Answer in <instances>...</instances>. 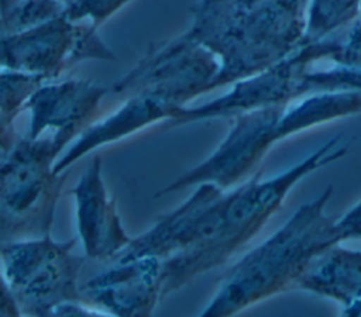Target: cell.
Returning <instances> with one entry per match:
<instances>
[{
  "mask_svg": "<svg viewBox=\"0 0 361 317\" xmlns=\"http://www.w3.org/2000/svg\"><path fill=\"white\" fill-rule=\"evenodd\" d=\"M345 154L347 145L336 135L271 178L257 173L228 190L213 186L190 220L180 251L162 262V297L224 265L264 228L299 182Z\"/></svg>",
  "mask_w": 361,
  "mask_h": 317,
  "instance_id": "1",
  "label": "cell"
},
{
  "mask_svg": "<svg viewBox=\"0 0 361 317\" xmlns=\"http://www.w3.org/2000/svg\"><path fill=\"white\" fill-rule=\"evenodd\" d=\"M309 0H200L182 34L220 68L209 92L281 62L305 42Z\"/></svg>",
  "mask_w": 361,
  "mask_h": 317,
  "instance_id": "2",
  "label": "cell"
},
{
  "mask_svg": "<svg viewBox=\"0 0 361 317\" xmlns=\"http://www.w3.org/2000/svg\"><path fill=\"white\" fill-rule=\"evenodd\" d=\"M331 196L333 187L327 186L300 204L271 237L243 255L224 273L199 316H234L258 302L296 289L313 258L338 244L334 234L336 218L326 213Z\"/></svg>",
  "mask_w": 361,
  "mask_h": 317,
  "instance_id": "3",
  "label": "cell"
},
{
  "mask_svg": "<svg viewBox=\"0 0 361 317\" xmlns=\"http://www.w3.org/2000/svg\"><path fill=\"white\" fill-rule=\"evenodd\" d=\"M61 154L52 135H24L0 163V245L51 234L68 175L54 170Z\"/></svg>",
  "mask_w": 361,
  "mask_h": 317,
  "instance_id": "4",
  "label": "cell"
},
{
  "mask_svg": "<svg viewBox=\"0 0 361 317\" xmlns=\"http://www.w3.org/2000/svg\"><path fill=\"white\" fill-rule=\"evenodd\" d=\"M78 238L56 241L51 234L0 245V265L21 316H52L80 300L79 276L86 256L73 252Z\"/></svg>",
  "mask_w": 361,
  "mask_h": 317,
  "instance_id": "5",
  "label": "cell"
},
{
  "mask_svg": "<svg viewBox=\"0 0 361 317\" xmlns=\"http://www.w3.org/2000/svg\"><path fill=\"white\" fill-rule=\"evenodd\" d=\"M97 30L61 13L23 30L0 31V68L54 80L85 61H116Z\"/></svg>",
  "mask_w": 361,
  "mask_h": 317,
  "instance_id": "6",
  "label": "cell"
},
{
  "mask_svg": "<svg viewBox=\"0 0 361 317\" xmlns=\"http://www.w3.org/2000/svg\"><path fill=\"white\" fill-rule=\"evenodd\" d=\"M340 41L322 39L303 42L295 52L271 68L237 80L231 89L200 106H185L162 128H175L192 123L234 117L269 106H289L302 97V82L310 66L337 52Z\"/></svg>",
  "mask_w": 361,
  "mask_h": 317,
  "instance_id": "7",
  "label": "cell"
},
{
  "mask_svg": "<svg viewBox=\"0 0 361 317\" xmlns=\"http://www.w3.org/2000/svg\"><path fill=\"white\" fill-rule=\"evenodd\" d=\"M286 108L288 106H269L234 116L228 132L213 152L161 189L157 196L202 183H212L224 190L240 185L275 144L292 137L283 120Z\"/></svg>",
  "mask_w": 361,
  "mask_h": 317,
  "instance_id": "8",
  "label": "cell"
},
{
  "mask_svg": "<svg viewBox=\"0 0 361 317\" xmlns=\"http://www.w3.org/2000/svg\"><path fill=\"white\" fill-rule=\"evenodd\" d=\"M219 68L213 52L180 34L154 44L133 69L113 83L111 92L123 99L148 94L173 107H185L209 92Z\"/></svg>",
  "mask_w": 361,
  "mask_h": 317,
  "instance_id": "9",
  "label": "cell"
},
{
  "mask_svg": "<svg viewBox=\"0 0 361 317\" xmlns=\"http://www.w3.org/2000/svg\"><path fill=\"white\" fill-rule=\"evenodd\" d=\"M107 87L85 79L44 82L28 99L25 108L30 124L28 138H39L51 131L55 142L65 148L97 120Z\"/></svg>",
  "mask_w": 361,
  "mask_h": 317,
  "instance_id": "10",
  "label": "cell"
},
{
  "mask_svg": "<svg viewBox=\"0 0 361 317\" xmlns=\"http://www.w3.org/2000/svg\"><path fill=\"white\" fill-rule=\"evenodd\" d=\"M162 262L155 256L110 261L80 283L82 299L106 316H149L164 300Z\"/></svg>",
  "mask_w": 361,
  "mask_h": 317,
  "instance_id": "11",
  "label": "cell"
},
{
  "mask_svg": "<svg viewBox=\"0 0 361 317\" xmlns=\"http://www.w3.org/2000/svg\"><path fill=\"white\" fill-rule=\"evenodd\" d=\"M75 201L76 231L86 259L110 262L131 241L110 196L100 156H93L71 189Z\"/></svg>",
  "mask_w": 361,
  "mask_h": 317,
  "instance_id": "12",
  "label": "cell"
},
{
  "mask_svg": "<svg viewBox=\"0 0 361 317\" xmlns=\"http://www.w3.org/2000/svg\"><path fill=\"white\" fill-rule=\"evenodd\" d=\"M182 107H173L148 94H133L106 117L86 127L58 156L54 170L68 173L69 168L96 149L137 135L152 125H162Z\"/></svg>",
  "mask_w": 361,
  "mask_h": 317,
  "instance_id": "13",
  "label": "cell"
},
{
  "mask_svg": "<svg viewBox=\"0 0 361 317\" xmlns=\"http://www.w3.org/2000/svg\"><path fill=\"white\" fill-rule=\"evenodd\" d=\"M296 289L348 304L361 299V251L334 244L313 258Z\"/></svg>",
  "mask_w": 361,
  "mask_h": 317,
  "instance_id": "14",
  "label": "cell"
},
{
  "mask_svg": "<svg viewBox=\"0 0 361 317\" xmlns=\"http://www.w3.org/2000/svg\"><path fill=\"white\" fill-rule=\"evenodd\" d=\"M361 13V0H309L305 42L326 39L351 24Z\"/></svg>",
  "mask_w": 361,
  "mask_h": 317,
  "instance_id": "15",
  "label": "cell"
},
{
  "mask_svg": "<svg viewBox=\"0 0 361 317\" xmlns=\"http://www.w3.org/2000/svg\"><path fill=\"white\" fill-rule=\"evenodd\" d=\"M44 82L47 79L37 75L0 68V113L16 120Z\"/></svg>",
  "mask_w": 361,
  "mask_h": 317,
  "instance_id": "16",
  "label": "cell"
},
{
  "mask_svg": "<svg viewBox=\"0 0 361 317\" xmlns=\"http://www.w3.org/2000/svg\"><path fill=\"white\" fill-rule=\"evenodd\" d=\"M323 92L361 93V69L334 65L327 70H309L302 82V97Z\"/></svg>",
  "mask_w": 361,
  "mask_h": 317,
  "instance_id": "17",
  "label": "cell"
},
{
  "mask_svg": "<svg viewBox=\"0 0 361 317\" xmlns=\"http://www.w3.org/2000/svg\"><path fill=\"white\" fill-rule=\"evenodd\" d=\"M131 0H72L63 13L72 21H86L99 28Z\"/></svg>",
  "mask_w": 361,
  "mask_h": 317,
  "instance_id": "18",
  "label": "cell"
},
{
  "mask_svg": "<svg viewBox=\"0 0 361 317\" xmlns=\"http://www.w3.org/2000/svg\"><path fill=\"white\" fill-rule=\"evenodd\" d=\"M331 61L334 65L361 69V20L351 27L347 38L340 41V46Z\"/></svg>",
  "mask_w": 361,
  "mask_h": 317,
  "instance_id": "19",
  "label": "cell"
},
{
  "mask_svg": "<svg viewBox=\"0 0 361 317\" xmlns=\"http://www.w3.org/2000/svg\"><path fill=\"white\" fill-rule=\"evenodd\" d=\"M334 234L338 244L350 240H361V200L334 220Z\"/></svg>",
  "mask_w": 361,
  "mask_h": 317,
  "instance_id": "20",
  "label": "cell"
},
{
  "mask_svg": "<svg viewBox=\"0 0 361 317\" xmlns=\"http://www.w3.org/2000/svg\"><path fill=\"white\" fill-rule=\"evenodd\" d=\"M0 316H21L0 265Z\"/></svg>",
  "mask_w": 361,
  "mask_h": 317,
  "instance_id": "21",
  "label": "cell"
},
{
  "mask_svg": "<svg viewBox=\"0 0 361 317\" xmlns=\"http://www.w3.org/2000/svg\"><path fill=\"white\" fill-rule=\"evenodd\" d=\"M23 1L25 0H0V18L3 21V27Z\"/></svg>",
  "mask_w": 361,
  "mask_h": 317,
  "instance_id": "22",
  "label": "cell"
},
{
  "mask_svg": "<svg viewBox=\"0 0 361 317\" xmlns=\"http://www.w3.org/2000/svg\"><path fill=\"white\" fill-rule=\"evenodd\" d=\"M340 316L343 317H361V299H355L348 304L343 306L340 310Z\"/></svg>",
  "mask_w": 361,
  "mask_h": 317,
  "instance_id": "23",
  "label": "cell"
},
{
  "mask_svg": "<svg viewBox=\"0 0 361 317\" xmlns=\"http://www.w3.org/2000/svg\"><path fill=\"white\" fill-rule=\"evenodd\" d=\"M7 154H8V152H6V151H4V149L0 147V163L3 162V159L6 158V155H7Z\"/></svg>",
  "mask_w": 361,
  "mask_h": 317,
  "instance_id": "24",
  "label": "cell"
},
{
  "mask_svg": "<svg viewBox=\"0 0 361 317\" xmlns=\"http://www.w3.org/2000/svg\"><path fill=\"white\" fill-rule=\"evenodd\" d=\"M58 1H61V3H63V4L66 6V4H69L72 0H58Z\"/></svg>",
  "mask_w": 361,
  "mask_h": 317,
  "instance_id": "25",
  "label": "cell"
},
{
  "mask_svg": "<svg viewBox=\"0 0 361 317\" xmlns=\"http://www.w3.org/2000/svg\"><path fill=\"white\" fill-rule=\"evenodd\" d=\"M0 31H4V27H3V21H1V18H0Z\"/></svg>",
  "mask_w": 361,
  "mask_h": 317,
  "instance_id": "26",
  "label": "cell"
}]
</instances>
